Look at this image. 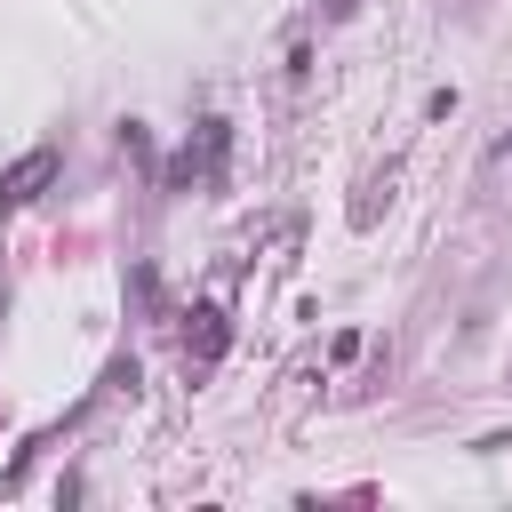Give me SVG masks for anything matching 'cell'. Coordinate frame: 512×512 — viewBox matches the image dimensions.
Masks as SVG:
<instances>
[{
  "mask_svg": "<svg viewBox=\"0 0 512 512\" xmlns=\"http://www.w3.org/2000/svg\"><path fill=\"white\" fill-rule=\"evenodd\" d=\"M224 144H232V128H224V120H208V128H200V152L184 144V152L168 160V192H192V184H224Z\"/></svg>",
  "mask_w": 512,
  "mask_h": 512,
  "instance_id": "1",
  "label": "cell"
},
{
  "mask_svg": "<svg viewBox=\"0 0 512 512\" xmlns=\"http://www.w3.org/2000/svg\"><path fill=\"white\" fill-rule=\"evenodd\" d=\"M48 176H56V144H32V152L0 176V216H8V208H24V200H40V184H48Z\"/></svg>",
  "mask_w": 512,
  "mask_h": 512,
  "instance_id": "2",
  "label": "cell"
},
{
  "mask_svg": "<svg viewBox=\"0 0 512 512\" xmlns=\"http://www.w3.org/2000/svg\"><path fill=\"white\" fill-rule=\"evenodd\" d=\"M504 160H512V136H504V144H496V152H488V168H504Z\"/></svg>",
  "mask_w": 512,
  "mask_h": 512,
  "instance_id": "3",
  "label": "cell"
},
{
  "mask_svg": "<svg viewBox=\"0 0 512 512\" xmlns=\"http://www.w3.org/2000/svg\"><path fill=\"white\" fill-rule=\"evenodd\" d=\"M352 8H360V0H328V16H352Z\"/></svg>",
  "mask_w": 512,
  "mask_h": 512,
  "instance_id": "4",
  "label": "cell"
},
{
  "mask_svg": "<svg viewBox=\"0 0 512 512\" xmlns=\"http://www.w3.org/2000/svg\"><path fill=\"white\" fill-rule=\"evenodd\" d=\"M464 8H472V0H464Z\"/></svg>",
  "mask_w": 512,
  "mask_h": 512,
  "instance_id": "5",
  "label": "cell"
}]
</instances>
